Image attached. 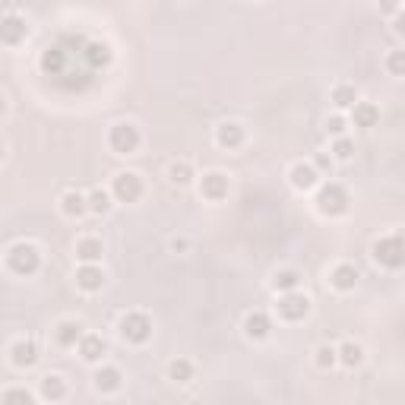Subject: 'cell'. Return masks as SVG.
<instances>
[{"mask_svg":"<svg viewBox=\"0 0 405 405\" xmlns=\"http://www.w3.org/2000/svg\"><path fill=\"white\" fill-rule=\"evenodd\" d=\"M373 260L386 269H399L405 266V238L402 234H389V238H380L373 244Z\"/></svg>","mask_w":405,"mask_h":405,"instance_id":"6da1fadb","label":"cell"},{"mask_svg":"<svg viewBox=\"0 0 405 405\" xmlns=\"http://www.w3.org/2000/svg\"><path fill=\"white\" fill-rule=\"evenodd\" d=\"M117 330H121V336H124L127 342L143 345V342H149V336H152V320L146 314H140V310H130V314L121 317Z\"/></svg>","mask_w":405,"mask_h":405,"instance_id":"7a4b0ae2","label":"cell"},{"mask_svg":"<svg viewBox=\"0 0 405 405\" xmlns=\"http://www.w3.org/2000/svg\"><path fill=\"white\" fill-rule=\"evenodd\" d=\"M317 209H320L323 215H342L348 209V193L342 184L330 181V184H323L320 193H317Z\"/></svg>","mask_w":405,"mask_h":405,"instance_id":"3957f363","label":"cell"},{"mask_svg":"<svg viewBox=\"0 0 405 405\" xmlns=\"http://www.w3.org/2000/svg\"><path fill=\"white\" fill-rule=\"evenodd\" d=\"M108 146L117 156H133L136 146H140V130L133 124H127V121H121V124H114L111 133H108Z\"/></svg>","mask_w":405,"mask_h":405,"instance_id":"277c9868","label":"cell"},{"mask_svg":"<svg viewBox=\"0 0 405 405\" xmlns=\"http://www.w3.org/2000/svg\"><path fill=\"white\" fill-rule=\"evenodd\" d=\"M275 314H279L282 320H289V323L304 320V317L310 314V298L301 295L298 289H295V291H282L279 304H275Z\"/></svg>","mask_w":405,"mask_h":405,"instance_id":"5b68a950","label":"cell"},{"mask_svg":"<svg viewBox=\"0 0 405 405\" xmlns=\"http://www.w3.org/2000/svg\"><path fill=\"white\" fill-rule=\"evenodd\" d=\"M38 250L32 247V244H16V247H10L7 254V266L13 269L16 275H32L38 273Z\"/></svg>","mask_w":405,"mask_h":405,"instance_id":"8992f818","label":"cell"},{"mask_svg":"<svg viewBox=\"0 0 405 405\" xmlns=\"http://www.w3.org/2000/svg\"><path fill=\"white\" fill-rule=\"evenodd\" d=\"M111 193H114L117 203H136V199L143 197V181H140V174H133V171L117 174L114 184H111Z\"/></svg>","mask_w":405,"mask_h":405,"instance_id":"52a82bcc","label":"cell"},{"mask_svg":"<svg viewBox=\"0 0 405 405\" xmlns=\"http://www.w3.org/2000/svg\"><path fill=\"white\" fill-rule=\"evenodd\" d=\"M289 184L295 191H314L317 184H320V171L314 165H307V162H298V165H291L289 171Z\"/></svg>","mask_w":405,"mask_h":405,"instance_id":"ba28073f","label":"cell"},{"mask_svg":"<svg viewBox=\"0 0 405 405\" xmlns=\"http://www.w3.org/2000/svg\"><path fill=\"white\" fill-rule=\"evenodd\" d=\"M215 143H219L222 149H238L241 143H244V127H241L238 121H225V124H219V130H215Z\"/></svg>","mask_w":405,"mask_h":405,"instance_id":"9c48e42d","label":"cell"},{"mask_svg":"<svg viewBox=\"0 0 405 405\" xmlns=\"http://www.w3.org/2000/svg\"><path fill=\"white\" fill-rule=\"evenodd\" d=\"M83 336H86V332H83V323H79V320H64V323H58V330H54V342L64 345V348L79 345Z\"/></svg>","mask_w":405,"mask_h":405,"instance_id":"30bf717a","label":"cell"},{"mask_svg":"<svg viewBox=\"0 0 405 405\" xmlns=\"http://www.w3.org/2000/svg\"><path fill=\"white\" fill-rule=\"evenodd\" d=\"M79 355H83V361H89V364H99L101 358H105V352H108V345H105V339L101 336H95V332H86L83 339H79Z\"/></svg>","mask_w":405,"mask_h":405,"instance_id":"8fae6325","label":"cell"},{"mask_svg":"<svg viewBox=\"0 0 405 405\" xmlns=\"http://www.w3.org/2000/svg\"><path fill=\"white\" fill-rule=\"evenodd\" d=\"M76 285L83 291H101V285H105V273H101L95 263H83L79 269H76Z\"/></svg>","mask_w":405,"mask_h":405,"instance_id":"7c38bea8","label":"cell"},{"mask_svg":"<svg viewBox=\"0 0 405 405\" xmlns=\"http://www.w3.org/2000/svg\"><path fill=\"white\" fill-rule=\"evenodd\" d=\"M273 330V320L263 314V310H254V314L244 317V336L247 339H266Z\"/></svg>","mask_w":405,"mask_h":405,"instance_id":"4fadbf2b","label":"cell"},{"mask_svg":"<svg viewBox=\"0 0 405 405\" xmlns=\"http://www.w3.org/2000/svg\"><path fill=\"white\" fill-rule=\"evenodd\" d=\"M60 212H64L66 219H79V215L89 212V197H83L79 191H66L64 197H60Z\"/></svg>","mask_w":405,"mask_h":405,"instance_id":"5bb4252c","label":"cell"},{"mask_svg":"<svg viewBox=\"0 0 405 405\" xmlns=\"http://www.w3.org/2000/svg\"><path fill=\"white\" fill-rule=\"evenodd\" d=\"M330 285L336 291H352L358 285V269H355V266H348V263H339L330 273Z\"/></svg>","mask_w":405,"mask_h":405,"instance_id":"9a60e30c","label":"cell"},{"mask_svg":"<svg viewBox=\"0 0 405 405\" xmlns=\"http://www.w3.org/2000/svg\"><path fill=\"white\" fill-rule=\"evenodd\" d=\"M377 121H380V111H377L371 101H358V105L352 108V124L361 127V130H371V127H377Z\"/></svg>","mask_w":405,"mask_h":405,"instance_id":"2e32d148","label":"cell"},{"mask_svg":"<svg viewBox=\"0 0 405 405\" xmlns=\"http://www.w3.org/2000/svg\"><path fill=\"white\" fill-rule=\"evenodd\" d=\"M10 361H13V367H32L38 361V345L35 342H16L10 348Z\"/></svg>","mask_w":405,"mask_h":405,"instance_id":"e0dca14e","label":"cell"},{"mask_svg":"<svg viewBox=\"0 0 405 405\" xmlns=\"http://www.w3.org/2000/svg\"><path fill=\"white\" fill-rule=\"evenodd\" d=\"M199 191H203V197H206V199H222L225 193H228V177H225V174H219V171L206 174Z\"/></svg>","mask_w":405,"mask_h":405,"instance_id":"ac0fdd59","label":"cell"},{"mask_svg":"<svg viewBox=\"0 0 405 405\" xmlns=\"http://www.w3.org/2000/svg\"><path fill=\"white\" fill-rule=\"evenodd\" d=\"M76 260H79V263H99L101 241L99 238H79L76 241Z\"/></svg>","mask_w":405,"mask_h":405,"instance_id":"d6986e66","label":"cell"},{"mask_svg":"<svg viewBox=\"0 0 405 405\" xmlns=\"http://www.w3.org/2000/svg\"><path fill=\"white\" fill-rule=\"evenodd\" d=\"M121 371L117 367H101L99 373H95V389L99 393H114V389H121Z\"/></svg>","mask_w":405,"mask_h":405,"instance_id":"ffe728a7","label":"cell"},{"mask_svg":"<svg viewBox=\"0 0 405 405\" xmlns=\"http://www.w3.org/2000/svg\"><path fill=\"white\" fill-rule=\"evenodd\" d=\"M25 23L23 19H16L13 13H7V19H3V45H16L19 38H25Z\"/></svg>","mask_w":405,"mask_h":405,"instance_id":"44dd1931","label":"cell"},{"mask_svg":"<svg viewBox=\"0 0 405 405\" xmlns=\"http://www.w3.org/2000/svg\"><path fill=\"white\" fill-rule=\"evenodd\" d=\"M64 393H66L64 377H58V373H48V377H42V399L58 402V399H64Z\"/></svg>","mask_w":405,"mask_h":405,"instance_id":"7402d4cb","label":"cell"},{"mask_svg":"<svg viewBox=\"0 0 405 405\" xmlns=\"http://www.w3.org/2000/svg\"><path fill=\"white\" fill-rule=\"evenodd\" d=\"M301 285V273H295V269H282V273L273 275V289L279 291H295Z\"/></svg>","mask_w":405,"mask_h":405,"instance_id":"603a6c76","label":"cell"},{"mask_svg":"<svg viewBox=\"0 0 405 405\" xmlns=\"http://www.w3.org/2000/svg\"><path fill=\"white\" fill-rule=\"evenodd\" d=\"M332 101H336V108H355L361 101V95H358L355 86H336L332 89Z\"/></svg>","mask_w":405,"mask_h":405,"instance_id":"cb8c5ba5","label":"cell"},{"mask_svg":"<svg viewBox=\"0 0 405 405\" xmlns=\"http://www.w3.org/2000/svg\"><path fill=\"white\" fill-rule=\"evenodd\" d=\"M168 377H171L174 383H187L193 377V364L187 361V358H177V361L168 364Z\"/></svg>","mask_w":405,"mask_h":405,"instance_id":"d4e9b609","label":"cell"},{"mask_svg":"<svg viewBox=\"0 0 405 405\" xmlns=\"http://www.w3.org/2000/svg\"><path fill=\"white\" fill-rule=\"evenodd\" d=\"M111 197H114V193L111 191H92L89 193V212H95V215H105L108 209H111Z\"/></svg>","mask_w":405,"mask_h":405,"instance_id":"484cf974","label":"cell"},{"mask_svg":"<svg viewBox=\"0 0 405 405\" xmlns=\"http://www.w3.org/2000/svg\"><path fill=\"white\" fill-rule=\"evenodd\" d=\"M168 181L181 184V187H184V184H191L193 181V168L187 165V162H174V165L168 168Z\"/></svg>","mask_w":405,"mask_h":405,"instance_id":"4316f807","label":"cell"},{"mask_svg":"<svg viewBox=\"0 0 405 405\" xmlns=\"http://www.w3.org/2000/svg\"><path fill=\"white\" fill-rule=\"evenodd\" d=\"M361 358H364V352H361V345H355V342H345V345L339 348V361L345 364V367H358Z\"/></svg>","mask_w":405,"mask_h":405,"instance_id":"83f0119b","label":"cell"},{"mask_svg":"<svg viewBox=\"0 0 405 405\" xmlns=\"http://www.w3.org/2000/svg\"><path fill=\"white\" fill-rule=\"evenodd\" d=\"M314 361H317V367H320V371H326V367H332V364L339 361V348H332V345H320L314 352Z\"/></svg>","mask_w":405,"mask_h":405,"instance_id":"f1b7e54d","label":"cell"},{"mask_svg":"<svg viewBox=\"0 0 405 405\" xmlns=\"http://www.w3.org/2000/svg\"><path fill=\"white\" fill-rule=\"evenodd\" d=\"M332 156L339 158V162H348V158L355 156V143L348 140V136H336V143H332Z\"/></svg>","mask_w":405,"mask_h":405,"instance_id":"f546056e","label":"cell"},{"mask_svg":"<svg viewBox=\"0 0 405 405\" xmlns=\"http://www.w3.org/2000/svg\"><path fill=\"white\" fill-rule=\"evenodd\" d=\"M386 70L393 76H405V51H393L386 58Z\"/></svg>","mask_w":405,"mask_h":405,"instance_id":"4dcf8cb0","label":"cell"},{"mask_svg":"<svg viewBox=\"0 0 405 405\" xmlns=\"http://www.w3.org/2000/svg\"><path fill=\"white\" fill-rule=\"evenodd\" d=\"M0 399H3L7 405L10 402H25V405H29V402H32V393H25V389H7Z\"/></svg>","mask_w":405,"mask_h":405,"instance_id":"1f68e13d","label":"cell"},{"mask_svg":"<svg viewBox=\"0 0 405 405\" xmlns=\"http://www.w3.org/2000/svg\"><path fill=\"white\" fill-rule=\"evenodd\" d=\"M326 133H332V136H345V117L336 114L326 121Z\"/></svg>","mask_w":405,"mask_h":405,"instance_id":"d6a6232c","label":"cell"},{"mask_svg":"<svg viewBox=\"0 0 405 405\" xmlns=\"http://www.w3.org/2000/svg\"><path fill=\"white\" fill-rule=\"evenodd\" d=\"M402 0H380V13H386V16H396V10Z\"/></svg>","mask_w":405,"mask_h":405,"instance_id":"836d02e7","label":"cell"},{"mask_svg":"<svg viewBox=\"0 0 405 405\" xmlns=\"http://www.w3.org/2000/svg\"><path fill=\"white\" fill-rule=\"evenodd\" d=\"M393 32H396V35H402V38H405V10L393 16Z\"/></svg>","mask_w":405,"mask_h":405,"instance_id":"e575fe53","label":"cell"},{"mask_svg":"<svg viewBox=\"0 0 405 405\" xmlns=\"http://www.w3.org/2000/svg\"><path fill=\"white\" fill-rule=\"evenodd\" d=\"M314 168H317V171H330V168H332V158H330V156H317Z\"/></svg>","mask_w":405,"mask_h":405,"instance_id":"d590c367","label":"cell"},{"mask_svg":"<svg viewBox=\"0 0 405 405\" xmlns=\"http://www.w3.org/2000/svg\"><path fill=\"white\" fill-rule=\"evenodd\" d=\"M171 250H174V254H184V250H187V241H184V238H174V241H171Z\"/></svg>","mask_w":405,"mask_h":405,"instance_id":"8d00e7d4","label":"cell"},{"mask_svg":"<svg viewBox=\"0 0 405 405\" xmlns=\"http://www.w3.org/2000/svg\"><path fill=\"white\" fill-rule=\"evenodd\" d=\"M402 3H405V0H402Z\"/></svg>","mask_w":405,"mask_h":405,"instance_id":"74e56055","label":"cell"}]
</instances>
